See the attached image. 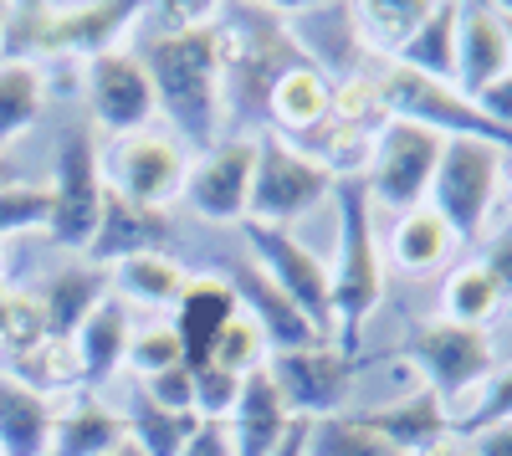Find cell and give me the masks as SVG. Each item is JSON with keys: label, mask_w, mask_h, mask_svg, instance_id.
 <instances>
[{"label": "cell", "mask_w": 512, "mask_h": 456, "mask_svg": "<svg viewBox=\"0 0 512 456\" xmlns=\"http://www.w3.org/2000/svg\"><path fill=\"white\" fill-rule=\"evenodd\" d=\"M482 272L497 282V293L512 303V221L507 226H497L492 236H487V246H482Z\"/></svg>", "instance_id": "obj_40"}, {"label": "cell", "mask_w": 512, "mask_h": 456, "mask_svg": "<svg viewBox=\"0 0 512 456\" xmlns=\"http://www.w3.org/2000/svg\"><path fill=\"white\" fill-rule=\"evenodd\" d=\"M333 88L338 82L318 67V62H292L267 93V113L277 123V139H308L313 129H323L328 113H333Z\"/></svg>", "instance_id": "obj_18"}, {"label": "cell", "mask_w": 512, "mask_h": 456, "mask_svg": "<svg viewBox=\"0 0 512 456\" xmlns=\"http://www.w3.org/2000/svg\"><path fill=\"white\" fill-rule=\"evenodd\" d=\"M226 282H231L241 313L262 328V339H267L272 354H277V349H313V344H328L318 328L297 313V303H292L256 262H236V267L226 272Z\"/></svg>", "instance_id": "obj_14"}, {"label": "cell", "mask_w": 512, "mask_h": 456, "mask_svg": "<svg viewBox=\"0 0 512 456\" xmlns=\"http://www.w3.org/2000/svg\"><path fill=\"white\" fill-rule=\"evenodd\" d=\"M359 416H364L384 441H390L400 456H451V451L461 446L456 431H451L446 400L425 385V380H415V390L384 400V405H374V410H359Z\"/></svg>", "instance_id": "obj_13"}, {"label": "cell", "mask_w": 512, "mask_h": 456, "mask_svg": "<svg viewBox=\"0 0 512 456\" xmlns=\"http://www.w3.org/2000/svg\"><path fill=\"white\" fill-rule=\"evenodd\" d=\"M52 426V400L0 369V456H52Z\"/></svg>", "instance_id": "obj_20"}, {"label": "cell", "mask_w": 512, "mask_h": 456, "mask_svg": "<svg viewBox=\"0 0 512 456\" xmlns=\"http://www.w3.org/2000/svg\"><path fill=\"white\" fill-rule=\"evenodd\" d=\"M262 369L292 421H328L338 410H349L354 354H344L333 339L313 344V349H277V354H267Z\"/></svg>", "instance_id": "obj_9"}, {"label": "cell", "mask_w": 512, "mask_h": 456, "mask_svg": "<svg viewBox=\"0 0 512 456\" xmlns=\"http://www.w3.org/2000/svg\"><path fill=\"white\" fill-rule=\"evenodd\" d=\"M103 456H144V451H139V446H134V441H128V436H123V441H118V446H113V451H103Z\"/></svg>", "instance_id": "obj_46"}, {"label": "cell", "mask_w": 512, "mask_h": 456, "mask_svg": "<svg viewBox=\"0 0 512 456\" xmlns=\"http://www.w3.org/2000/svg\"><path fill=\"white\" fill-rule=\"evenodd\" d=\"M47 216H52L47 185H6V190H0V241L47 226Z\"/></svg>", "instance_id": "obj_37"}, {"label": "cell", "mask_w": 512, "mask_h": 456, "mask_svg": "<svg viewBox=\"0 0 512 456\" xmlns=\"http://www.w3.org/2000/svg\"><path fill=\"white\" fill-rule=\"evenodd\" d=\"M82 93H88V113L98 118V129H108L113 139L139 134L154 123L159 103H154V82L139 62V52H98L82 67Z\"/></svg>", "instance_id": "obj_11"}, {"label": "cell", "mask_w": 512, "mask_h": 456, "mask_svg": "<svg viewBox=\"0 0 512 456\" xmlns=\"http://www.w3.org/2000/svg\"><path fill=\"white\" fill-rule=\"evenodd\" d=\"M41 103H47V72H41V62L0 57V149L21 139L41 118Z\"/></svg>", "instance_id": "obj_28"}, {"label": "cell", "mask_w": 512, "mask_h": 456, "mask_svg": "<svg viewBox=\"0 0 512 456\" xmlns=\"http://www.w3.org/2000/svg\"><path fill=\"white\" fill-rule=\"evenodd\" d=\"M441 149H446V134L425 129V123H410V118H384V129L369 144L364 175H359L369 200L384 205V211H395V216L425 205L431 200Z\"/></svg>", "instance_id": "obj_4"}, {"label": "cell", "mask_w": 512, "mask_h": 456, "mask_svg": "<svg viewBox=\"0 0 512 456\" xmlns=\"http://www.w3.org/2000/svg\"><path fill=\"white\" fill-rule=\"evenodd\" d=\"M185 175H190L185 144L169 134V129L123 134L103 154L108 190L123 195V200H134V205H149V211H169V205L185 195Z\"/></svg>", "instance_id": "obj_8"}, {"label": "cell", "mask_w": 512, "mask_h": 456, "mask_svg": "<svg viewBox=\"0 0 512 456\" xmlns=\"http://www.w3.org/2000/svg\"><path fill=\"white\" fill-rule=\"evenodd\" d=\"M466 451L472 456H512V421H497V426L477 431L472 441H466Z\"/></svg>", "instance_id": "obj_43"}, {"label": "cell", "mask_w": 512, "mask_h": 456, "mask_svg": "<svg viewBox=\"0 0 512 456\" xmlns=\"http://www.w3.org/2000/svg\"><path fill=\"white\" fill-rule=\"evenodd\" d=\"M113 287L128 303H144V308H169L175 313L180 293L190 287V272L169 257V252H149V257H128L113 267Z\"/></svg>", "instance_id": "obj_27"}, {"label": "cell", "mask_w": 512, "mask_h": 456, "mask_svg": "<svg viewBox=\"0 0 512 456\" xmlns=\"http://www.w3.org/2000/svg\"><path fill=\"white\" fill-rule=\"evenodd\" d=\"M236 313H241V303H236L226 277H190V287L180 293L175 313H169V328H175V339H180L190 369L210 364V349H216V339L226 334V323Z\"/></svg>", "instance_id": "obj_17"}, {"label": "cell", "mask_w": 512, "mask_h": 456, "mask_svg": "<svg viewBox=\"0 0 512 456\" xmlns=\"http://www.w3.org/2000/svg\"><path fill=\"white\" fill-rule=\"evenodd\" d=\"M512 154L482 139H446L436 180H431V211L456 231V241H482L487 221L497 211V195L507 180Z\"/></svg>", "instance_id": "obj_3"}, {"label": "cell", "mask_w": 512, "mask_h": 456, "mask_svg": "<svg viewBox=\"0 0 512 456\" xmlns=\"http://www.w3.org/2000/svg\"><path fill=\"white\" fill-rule=\"evenodd\" d=\"M405 359L446 400V410H461L466 395L497 369V349L487 339V328H461L446 318H420L405 334Z\"/></svg>", "instance_id": "obj_6"}, {"label": "cell", "mask_w": 512, "mask_h": 456, "mask_svg": "<svg viewBox=\"0 0 512 456\" xmlns=\"http://www.w3.org/2000/svg\"><path fill=\"white\" fill-rule=\"evenodd\" d=\"M308 436H313V421H292V431L282 436V446L272 456H308Z\"/></svg>", "instance_id": "obj_44"}, {"label": "cell", "mask_w": 512, "mask_h": 456, "mask_svg": "<svg viewBox=\"0 0 512 456\" xmlns=\"http://www.w3.org/2000/svg\"><path fill=\"white\" fill-rule=\"evenodd\" d=\"M251 175H256V139H226L216 149H205L190 175H185V205L210 221V226H226V221H246V205H251Z\"/></svg>", "instance_id": "obj_12"}, {"label": "cell", "mask_w": 512, "mask_h": 456, "mask_svg": "<svg viewBox=\"0 0 512 456\" xmlns=\"http://www.w3.org/2000/svg\"><path fill=\"white\" fill-rule=\"evenodd\" d=\"M502 308H507V298L497 293V282L482 272V262H461V267L446 272V282H441V318L446 323L487 328Z\"/></svg>", "instance_id": "obj_29"}, {"label": "cell", "mask_w": 512, "mask_h": 456, "mask_svg": "<svg viewBox=\"0 0 512 456\" xmlns=\"http://www.w3.org/2000/svg\"><path fill=\"white\" fill-rule=\"evenodd\" d=\"M456 21H461L456 0H431V11H425L415 36L400 47L395 67H405L415 77H431V82H451L456 88Z\"/></svg>", "instance_id": "obj_23"}, {"label": "cell", "mask_w": 512, "mask_h": 456, "mask_svg": "<svg viewBox=\"0 0 512 456\" xmlns=\"http://www.w3.org/2000/svg\"><path fill=\"white\" fill-rule=\"evenodd\" d=\"M6 185H21V170H16V159L0 149V190H6Z\"/></svg>", "instance_id": "obj_45"}, {"label": "cell", "mask_w": 512, "mask_h": 456, "mask_svg": "<svg viewBox=\"0 0 512 456\" xmlns=\"http://www.w3.org/2000/svg\"><path fill=\"white\" fill-rule=\"evenodd\" d=\"M512 72V31L502 21L497 6H461L456 21V93L461 98H477L482 88Z\"/></svg>", "instance_id": "obj_15"}, {"label": "cell", "mask_w": 512, "mask_h": 456, "mask_svg": "<svg viewBox=\"0 0 512 456\" xmlns=\"http://www.w3.org/2000/svg\"><path fill=\"white\" fill-rule=\"evenodd\" d=\"M113 298V267H98V262H82V267H67L57 272L47 287H41V323H47V339H67L82 323H88L103 303Z\"/></svg>", "instance_id": "obj_19"}, {"label": "cell", "mask_w": 512, "mask_h": 456, "mask_svg": "<svg viewBox=\"0 0 512 456\" xmlns=\"http://www.w3.org/2000/svg\"><path fill=\"white\" fill-rule=\"evenodd\" d=\"M308 456H400V451L384 441L359 410H338L328 421H313Z\"/></svg>", "instance_id": "obj_31"}, {"label": "cell", "mask_w": 512, "mask_h": 456, "mask_svg": "<svg viewBox=\"0 0 512 456\" xmlns=\"http://www.w3.org/2000/svg\"><path fill=\"white\" fill-rule=\"evenodd\" d=\"M292 431V416L282 395L272 390L267 369H256V375H246L241 385V400L231 410V441H236V456H272L282 446V436Z\"/></svg>", "instance_id": "obj_21"}, {"label": "cell", "mask_w": 512, "mask_h": 456, "mask_svg": "<svg viewBox=\"0 0 512 456\" xmlns=\"http://www.w3.org/2000/svg\"><path fill=\"white\" fill-rule=\"evenodd\" d=\"M497 421H512V359L497 364L492 375H487L472 395H466L461 410H451L456 441H472L477 431H487V426H497Z\"/></svg>", "instance_id": "obj_32"}, {"label": "cell", "mask_w": 512, "mask_h": 456, "mask_svg": "<svg viewBox=\"0 0 512 456\" xmlns=\"http://www.w3.org/2000/svg\"><path fill=\"white\" fill-rule=\"evenodd\" d=\"M451 456H472V451H466V446H456V451H451Z\"/></svg>", "instance_id": "obj_49"}, {"label": "cell", "mask_w": 512, "mask_h": 456, "mask_svg": "<svg viewBox=\"0 0 512 456\" xmlns=\"http://www.w3.org/2000/svg\"><path fill=\"white\" fill-rule=\"evenodd\" d=\"M169 364H185V349L175 339V328H169V318L134 328V339H128V369H134L139 380H149V375H159V369H169Z\"/></svg>", "instance_id": "obj_36"}, {"label": "cell", "mask_w": 512, "mask_h": 456, "mask_svg": "<svg viewBox=\"0 0 512 456\" xmlns=\"http://www.w3.org/2000/svg\"><path fill=\"white\" fill-rule=\"evenodd\" d=\"M180 456H236V441H231V421H195L190 441Z\"/></svg>", "instance_id": "obj_41"}, {"label": "cell", "mask_w": 512, "mask_h": 456, "mask_svg": "<svg viewBox=\"0 0 512 456\" xmlns=\"http://www.w3.org/2000/svg\"><path fill=\"white\" fill-rule=\"evenodd\" d=\"M241 375H226L216 364H200L195 369V416L200 421H231V410L241 400Z\"/></svg>", "instance_id": "obj_38"}, {"label": "cell", "mask_w": 512, "mask_h": 456, "mask_svg": "<svg viewBox=\"0 0 512 456\" xmlns=\"http://www.w3.org/2000/svg\"><path fill=\"white\" fill-rule=\"evenodd\" d=\"M0 36H6V6H0Z\"/></svg>", "instance_id": "obj_48"}, {"label": "cell", "mask_w": 512, "mask_h": 456, "mask_svg": "<svg viewBox=\"0 0 512 456\" xmlns=\"http://www.w3.org/2000/svg\"><path fill=\"white\" fill-rule=\"evenodd\" d=\"M497 11H502V21L512 26V0H502V6H497Z\"/></svg>", "instance_id": "obj_47"}, {"label": "cell", "mask_w": 512, "mask_h": 456, "mask_svg": "<svg viewBox=\"0 0 512 456\" xmlns=\"http://www.w3.org/2000/svg\"><path fill=\"white\" fill-rule=\"evenodd\" d=\"M11 375H16L21 385H31L36 395H52V390L77 385L82 369H77V354H72L67 339H41V344H31L26 354H16Z\"/></svg>", "instance_id": "obj_33"}, {"label": "cell", "mask_w": 512, "mask_h": 456, "mask_svg": "<svg viewBox=\"0 0 512 456\" xmlns=\"http://www.w3.org/2000/svg\"><path fill=\"white\" fill-rule=\"evenodd\" d=\"M333 221H338L333 267H328V282H333V344L344 354H354L364 323L384 303V252H379V231H374V200H369L359 175H344L333 185Z\"/></svg>", "instance_id": "obj_2"}, {"label": "cell", "mask_w": 512, "mask_h": 456, "mask_svg": "<svg viewBox=\"0 0 512 456\" xmlns=\"http://www.w3.org/2000/svg\"><path fill=\"white\" fill-rule=\"evenodd\" d=\"M175 241V221L169 211H149V205H134L108 190L103 200V221H98V236L88 246V262L98 267H118L128 257H149V252H164Z\"/></svg>", "instance_id": "obj_16"}, {"label": "cell", "mask_w": 512, "mask_h": 456, "mask_svg": "<svg viewBox=\"0 0 512 456\" xmlns=\"http://www.w3.org/2000/svg\"><path fill=\"white\" fill-rule=\"evenodd\" d=\"M128 339H134V328H128V308L123 298H108L88 323L72 334V354H77V369H82V380H108L113 369L128 359Z\"/></svg>", "instance_id": "obj_24"}, {"label": "cell", "mask_w": 512, "mask_h": 456, "mask_svg": "<svg viewBox=\"0 0 512 456\" xmlns=\"http://www.w3.org/2000/svg\"><path fill=\"white\" fill-rule=\"evenodd\" d=\"M472 103L482 108V118H487V123H497V129H507V134H512V72H502V77L492 82V88H482Z\"/></svg>", "instance_id": "obj_42"}, {"label": "cell", "mask_w": 512, "mask_h": 456, "mask_svg": "<svg viewBox=\"0 0 512 456\" xmlns=\"http://www.w3.org/2000/svg\"><path fill=\"white\" fill-rule=\"evenodd\" d=\"M139 390H144L154 405H164V410H185V416H195V369H190V364L159 369V375L139 380Z\"/></svg>", "instance_id": "obj_39"}, {"label": "cell", "mask_w": 512, "mask_h": 456, "mask_svg": "<svg viewBox=\"0 0 512 456\" xmlns=\"http://www.w3.org/2000/svg\"><path fill=\"white\" fill-rule=\"evenodd\" d=\"M333 185H338V175L323 170L313 154H303L277 134H256V175H251L246 221L292 231V221H303L323 200H333Z\"/></svg>", "instance_id": "obj_5"}, {"label": "cell", "mask_w": 512, "mask_h": 456, "mask_svg": "<svg viewBox=\"0 0 512 456\" xmlns=\"http://www.w3.org/2000/svg\"><path fill=\"white\" fill-rule=\"evenodd\" d=\"M507 31H512V26H507Z\"/></svg>", "instance_id": "obj_52"}, {"label": "cell", "mask_w": 512, "mask_h": 456, "mask_svg": "<svg viewBox=\"0 0 512 456\" xmlns=\"http://www.w3.org/2000/svg\"><path fill=\"white\" fill-rule=\"evenodd\" d=\"M246 241H251V262L262 267L282 293L297 303L323 339H333V282H328V262L303 246L287 226H262V221H241Z\"/></svg>", "instance_id": "obj_10"}, {"label": "cell", "mask_w": 512, "mask_h": 456, "mask_svg": "<svg viewBox=\"0 0 512 456\" xmlns=\"http://www.w3.org/2000/svg\"><path fill=\"white\" fill-rule=\"evenodd\" d=\"M507 175H512V164H507Z\"/></svg>", "instance_id": "obj_51"}, {"label": "cell", "mask_w": 512, "mask_h": 456, "mask_svg": "<svg viewBox=\"0 0 512 456\" xmlns=\"http://www.w3.org/2000/svg\"><path fill=\"white\" fill-rule=\"evenodd\" d=\"M123 436H128V426H123L118 410H108L93 395H82V400H72L62 410L57 426H52V456H103Z\"/></svg>", "instance_id": "obj_26"}, {"label": "cell", "mask_w": 512, "mask_h": 456, "mask_svg": "<svg viewBox=\"0 0 512 456\" xmlns=\"http://www.w3.org/2000/svg\"><path fill=\"white\" fill-rule=\"evenodd\" d=\"M0 252H6V241H0Z\"/></svg>", "instance_id": "obj_50"}, {"label": "cell", "mask_w": 512, "mask_h": 456, "mask_svg": "<svg viewBox=\"0 0 512 456\" xmlns=\"http://www.w3.org/2000/svg\"><path fill=\"white\" fill-rule=\"evenodd\" d=\"M169 21V31L144 41V72L154 82L159 113L175 123V139L210 144L226 129V67H221V21L216 16H185Z\"/></svg>", "instance_id": "obj_1"}, {"label": "cell", "mask_w": 512, "mask_h": 456, "mask_svg": "<svg viewBox=\"0 0 512 456\" xmlns=\"http://www.w3.org/2000/svg\"><path fill=\"white\" fill-rule=\"evenodd\" d=\"M195 421H200V416H185V410H164V405H154L144 390L134 395V410L123 416L128 441H134L144 456H180L185 441H190V431H195Z\"/></svg>", "instance_id": "obj_30"}, {"label": "cell", "mask_w": 512, "mask_h": 456, "mask_svg": "<svg viewBox=\"0 0 512 456\" xmlns=\"http://www.w3.org/2000/svg\"><path fill=\"white\" fill-rule=\"evenodd\" d=\"M456 231L431 211V205H415V211L395 216V231H390V262L405 272V277H431L451 262L456 252Z\"/></svg>", "instance_id": "obj_22"}, {"label": "cell", "mask_w": 512, "mask_h": 456, "mask_svg": "<svg viewBox=\"0 0 512 456\" xmlns=\"http://www.w3.org/2000/svg\"><path fill=\"white\" fill-rule=\"evenodd\" d=\"M47 339V323H41V303L31 293H21V287H6L0 282V349H6L11 359L26 354L31 344Z\"/></svg>", "instance_id": "obj_34"}, {"label": "cell", "mask_w": 512, "mask_h": 456, "mask_svg": "<svg viewBox=\"0 0 512 456\" xmlns=\"http://www.w3.org/2000/svg\"><path fill=\"white\" fill-rule=\"evenodd\" d=\"M267 339H262V328H256L246 313H236L231 323H226V334L216 339V349H210V364L216 369H226V375H256V369L267 364Z\"/></svg>", "instance_id": "obj_35"}, {"label": "cell", "mask_w": 512, "mask_h": 456, "mask_svg": "<svg viewBox=\"0 0 512 456\" xmlns=\"http://www.w3.org/2000/svg\"><path fill=\"white\" fill-rule=\"evenodd\" d=\"M425 11H431V0H369V6H349L359 52L395 62L400 47L415 36V26L425 21Z\"/></svg>", "instance_id": "obj_25"}, {"label": "cell", "mask_w": 512, "mask_h": 456, "mask_svg": "<svg viewBox=\"0 0 512 456\" xmlns=\"http://www.w3.org/2000/svg\"><path fill=\"white\" fill-rule=\"evenodd\" d=\"M52 216L47 231L57 246L88 252L98 221H103V200H108V180H103V154L93 149V139L82 129H67L57 144V164H52Z\"/></svg>", "instance_id": "obj_7"}]
</instances>
